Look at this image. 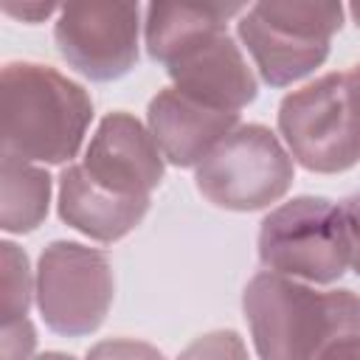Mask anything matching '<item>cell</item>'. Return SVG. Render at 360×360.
I'll use <instances>...</instances> for the list:
<instances>
[{
    "mask_svg": "<svg viewBox=\"0 0 360 360\" xmlns=\"http://www.w3.org/2000/svg\"><path fill=\"white\" fill-rule=\"evenodd\" d=\"M242 309L262 360H315L326 346L360 338V295L321 292L273 270L248 281Z\"/></svg>",
    "mask_w": 360,
    "mask_h": 360,
    "instance_id": "obj_1",
    "label": "cell"
},
{
    "mask_svg": "<svg viewBox=\"0 0 360 360\" xmlns=\"http://www.w3.org/2000/svg\"><path fill=\"white\" fill-rule=\"evenodd\" d=\"M93 101L82 84L37 62H8L0 73L3 155L39 163L76 158Z\"/></svg>",
    "mask_w": 360,
    "mask_h": 360,
    "instance_id": "obj_2",
    "label": "cell"
},
{
    "mask_svg": "<svg viewBox=\"0 0 360 360\" xmlns=\"http://www.w3.org/2000/svg\"><path fill=\"white\" fill-rule=\"evenodd\" d=\"M340 3L262 0L239 17L236 31L262 79L273 87H287L323 65L329 39L340 31Z\"/></svg>",
    "mask_w": 360,
    "mask_h": 360,
    "instance_id": "obj_3",
    "label": "cell"
},
{
    "mask_svg": "<svg viewBox=\"0 0 360 360\" xmlns=\"http://www.w3.org/2000/svg\"><path fill=\"white\" fill-rule=\"evenodd\" d=\"M259 259L267 270L315 284L338 281L349 267L340 208L323 197H295L273 208L259 228Z\"/></svg>",
    "mask_w": 360,
    "mask_h": 360,
    "instance_id": "obj_4",
    "label": "cell"
},
{
    "mask_svg": "<svg viewBox=\"0 0 360 360\" xmlns=\"http://www.w3.org/2000/svg\"><path fill=\"white\" fill-rule=\"evenodd\" d=\"M197 191L228 211H259L292 186V155L262 124H239L194 174Z\"/></svg>",
    "mask_w": 360,
    "mask_h": 360,
    "instance_id": "obj_5",
    "label": "cell"
},
{
    "mask_svg": "<svg viewBox=\"0 0 360 360\" xmlns=\"http://www.w3.org/2000/svg\"><path fill=\"white\" fill-rule=\"evenodd\" d=\"M278 132L290 155L309 172L335 174L360 163V121L343 70L326 73L284 96L278 107Z\"/></svg>",
    "mask_w": 360,
    "mask_h": 360,
    "instance_id": "obj_6",
    "label": "cell"
},
{
    "mask_svg": "<svg viewBox=\"0 0 360 360\" xmlns=\"http://www.w3.org/2000/svg\"><path fill=\"white\" fill-rule=\"evenodd\" d=\"M112 304L110 259L79 242H51L37 264V307L48 329L82 338L101 326Z\"/></svg>",
    "mask_w": 360,
    "mask_h": 360,
    "instance_id": "obj_7",
    "label": "cell"
},
{
    "mask_svg": "<svg viewBox=\"0 0 360 360\" xmlns=\"http://www.w3.org/2000/svg\"><path fill=\"white\" fill-rule=\"evenodd\" d=\"M138 3H68L53 39L62 59L93 82H112L138 62Z\"/></svg>",
    "mask_w": 360,
    "mask_h": 360,
    "instance_id": "obj_8",
    "label": "cell"
},
{
    "mask_svg": "<svg viewBox=\"0 0 360 360\" xmlns=\"http://www.w3.org/2000/svg\"><path fill=\"white\" fill-rule=\"evenodd\" d=\"M166 73L177 93L219 112H239L259 93L253 70L225 28L200 37L172 56Z\"/></svg>",
    "mask_w": 360,
    "mask_h": 360,
    "instance_id": "obj_9",
    "label": "cell"
},
{
    "mask_svg": "<svg viewBox=\"0 0 360 360\" xmlns=\"http://www.w3.org/2000/svg\"><path fill=\"white\" fill-rule=\"evenodd\" d=\"M82 166L98 186L127 197H149L163 180V155L149 129L129 112L101 118Z\"/></svg>",
    "mask_w": 360,
    "mask_h": 360,
    "instance_id": "obj_10",
    "label": "cell"
},
{
    "mask_svg": "<svg viewBox=\"0 0 360 360\" xmlns=\"http://www.w3.org/2000/svg\"><path fill=\"white\" fill-rule=\"evenodd\" d=\"M236 127L239 112L202 107L174 87L160 90L146 110V129L172 166H200Z\"/></svg>",
    "mask_w": 360,
    "mask_h": 360,
    "instance_id": "obj_11",
    "label": "cell"
},
{
    "mask_svg": "<svg viewBox=\"0 0 360 360\" xmlns=\"http://www.w3.org/2000/svg\"><path fill=\"white\" fill-rule=\"evenodd\" d=\"M149 211V197H127L98 186L82 163H70L59 174V217L79 233L115 242L127 236Z\"/></svg>",
    "mask_w": 360,
    "mask_h": 360,
    "instance_id": "obj_12",
    "label": "cell"
},
{
    "mask_svg": "<svg viewBox=\"0 0 360 360\" xmlns=\"http://www.w3.org/2000/svg\"><path fill=\"white\" fill-rule=\"evenodd\" d=\"M236 14H245L242 3H152L146 8V51L166 65L200 37L222 31Z\"/></svg>",
    "mask_w": 360,
    "mask_h": 360,
    "instance_id": "obj_13",
    "label": "cell"
},
{
    "mask_svg": "<svg viewBox=\"0 0 360 360\" xmlns=\"http://www.w3.org/2000/svg\"><path fill=\"white\" fill-rule=\"evenodd\" d=\"M51 202V177L45 169L31 166L14 155L0 160V228L8 233L34 231Z\"/></svg>",
    "mask_w": 360,
    "mask_h": 360,
    "instance_id": "obj_14",
    "label": "cell"
},
{
    "mask_svg": "<svg viewBox=\"0 0 360 360\" xmlns=\"http://www.w3.org/2000/svg\"><path fill=\"white\" fill-rule=\"evenodd\" d=\"M0 315L3 323L25 318L31 307V295H37V281H31L28 256L14 245H0Z\"/></svg>",
    "mask_w": 360,
    "mask_h": 360,
    "instance_id": "obj_15",
    "label": "cell"
},
{
    "mask_svg": "<svg viewBox=\"0 0 360 360\" xmlns=\"http://www.w3.org/2000/svg\"><path fill=\"white\" fill-rule=\"evenodd\" d=\"M177 360H248V349L233 329H217L191 340Z\"/></svg>",
    "mask_w": 360,
    "mask_h": 360,
    "instance_id": "obj_16",
    "label": "cell"
},
{
    "mask_svg": "<svg viewBox=\"0 0 360 360\" xmlns=\"http://www.w3.org/2000/svg\"><path fill=\"white\" fill-rule=\"evenodd\" d=\"M87 360H166L163 352H158L155 346L143 343V340H132V338H112V340H101L87 352Z\"/></svg>",
    "mask_w": 360,
    "mask_h": 360,
    "instance_id": "obj_17",
    "label": "cell"
},
{
    "mask_svg": "<svg viewBox=\"0 0 360 360\" xmlns=\"http://www.w3.org/2000/svg\"><path fill=\"white\" fill-rule=\"evenodd\" d=\"M37 346V332L28 318L3 323V338H0V354L3 360H28Z\"/></svg>",
    "mask_w": 360,
    "mask_h": 360,
    "instance_id": "obj_18",
    "label": "cell"
},
{
    "mask_svg": "<svg viewBox=\"0 0 360 360\" xmlns=\"http://www.w3.org/2000/svg\"><path fill=\"white\" fill-rule=\"evenodd\" d=\"M340 219L346 231V245H349V267L360 276V194L346 197L340 205Z\"/></svg>",
    "mask_w": 360,
    "mask_h": 360,
    "instance_id": "obj_19",
    "label": "cell"
},
{
    "mask_svg": "<svg viewBox=\"0 0 360 360\" xmlns=\"http://www.w3.org/2000/svg\"><path fill=\"white\" fill-rule=\"evenodd\" d=\"M3 8H6L8 14H14V17L25 20V22H39V20H45L48 14H53V11H56V6H53V3H22V6L3 3Z\"/></svg>",
    "mask_w": 360,
    "mask_h": 360,
    "instance_id": "obj_20",
    "label": "cell"
},
{
    "mask_svg": "<svg viewBox=\"0 0 360 360\" xmlns=\"http://www.w3.org/2000/svg\"><path fill=\"white\" fill-rule=\"evenodd\" d=\"M315 360H360V338H346L326 346Z\"/></svg>",
    "mask_w": 360,
    "mask_h": 360,
    "instance_id": "obj_21",
    "label": "cell"
},
{
    "mask_svg": "<svg viewBox=\"0 0 360 360\" xmlns=\"http://www.w3.org/2000/svg\"><path fill=\"white\" fill-rule=\"evenodd\" d=\"M343 79H346V90H349L352 107H354L357 121H360V62H357V65H352L349 70H343Z\"/></svg>",
    "mask_w": 360,
    "mask_h": 360,
    "instance_id": "obj_22",
    "label": "cell"
},
{
    "mask_svg": "<svg viewBox=\"0 0 360 360\" xmlns=\"http://www.w3.org/2000/svg\"><path fill=\"white\" fill-rule=\"evenodd\" d=\"M34 360H76V357L73 354H65V352H45V354H39Z\"/></svg>",
    "mask_w": 360,
    "mask_h": 360,
    "instance_id": "obj_23",
    "label": "cell"
},
{
    "mask_svg": "<svg viewBox=\"0 0 360 360\" xmlns=\"http://www.w3.org/2000/svg\"><path fill=\"white\" fill-rule=\"evenodd\" d=\"M349 14H352V17H354V22H357V28H360V0H357V3H352V6H349Z\"/></svg>",
    "mask_w": 360,
    "mask_h": 360,
    "instance_id": "obj_24",
    "label": "cell"
}]
</instances>
